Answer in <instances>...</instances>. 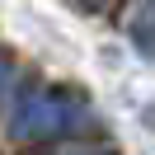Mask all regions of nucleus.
<instances>
[{
  "label": "nucleus",
  "instance_id": "f03ea898",
  "mask_svg": "<svg viewBox=\"0 0 155 155\" xmlns=\"http://www.w3.org/2000/svg\"><path fill=\"white\" fill-rule=\"evenodd\" d=\"M132 38H136V47H141V52H150V57H155V0L141 10V19H136Z\"/></svg>",
  "mask_w": 155,
  "mask_h": 155
},
{
  "label": "nucleus",
  "instance_id": "7ed1b4c3",
  "mask_svg": "<svg viewBox=\"0 0 155 155\" xmlns=\"http://www.w3.org/2000/svg\"><path fill=\"white\" fill-rule=\"evenodd\" d=\"M10 75H14V66H10V57L0 52V99H5V89H10Z\"/></svg>",
  "mask_w": 155,
  "mask_h": 155
},
{
  "label": "nucleus",
  "instance_id": "f257e3e1",
  "mask_svg": "<svg viewBox=\"0 0 155 155\" xmlns=\"http://www.w3.org/2000/svg\"><path fill=\"white\" fill-rule=\"evenodd\" d=\"M89 122V104L80 94H66V89H24L19 104L10 113V136L19 141H47V136H61V132H80Z\"/></svg>",
  "mask_w": 155,
  "mask_h": 155
},
{
  "label": "nucleus",
  "instance_id": "20e7f679",
  "mask_svg": "<svg viewBox=\"0 0 155 155\" xmlns=\"http://www.w3.org/2000/svg\"><path fill=\"white\" fill-rule=\"evenodd\" d=\"M66 155H113V150H104V146H75V150H66Z\"/></svg>",
  "mask_w": 155,
  "mask_h": 155
},
{
  "label": "nucleus",
  "instance_id": "39448f33",
  "mask_svg": "<svg viewBox=\"0 0 155 155\" xmlns=\"http://www.w3.org/2000/svg\"><path fill=\"white\" fill-rule=\"evenodd\" d=\"M89 5H104V0H89Z\"/></svg>",
  "mask_w": 155,
  "mask_h": 155
}]
</instances>
